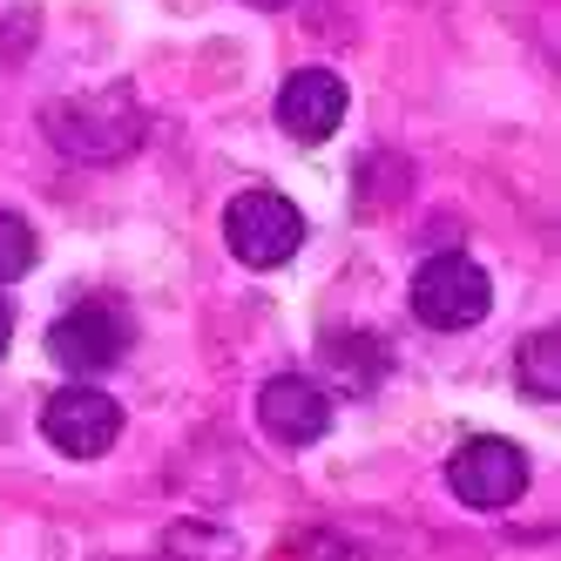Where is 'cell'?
<instances>
[{
  "label": "cell",
  "instance_id": "obj_1",
  "mask_svg": "<svg viewBox=\"0 0 561 561\" xmlns=\"http://www.w3.org/2000/svg\"><path fill=\"white\" fill-rule=\"evenodd\" d=\"M48 136L75 156V163H108V156H129L142 142V108L136 95L115 82L102 95H75L48 108Z\"/></svg>",
  "mask_w": 561,
  "mask_h": 561
},
{
  "label": "cell",
  "instance_id": "obj_2",
  "mask_svg": "<svg viewBox=\"0 0 561 561\" xmlns=\"http://www.w3.org/2000/svg\"><path fill=\"white\" fill-rule=\"evenodd\" d=\"M224 244L237 264L271 271V264H291L305 251V210L277 190H244L237 204L224 210Z\"/></svg>",
  "mask_w": 561,
  "mask_h": 561
},
{
  "label": "cell",
  "instance_id": "obj_3",
  "mask_svg": "<svg viewBox=\"0 0 561 561\" xmlns=\"http://www.w3.org/2000/svg\"><path fill=\"white\" fill-rule=\"evenodd\" d=\"M123 352H129V305H115V298H82L48 325V358L75 379L108 373Z\"/></svg>",
  "mask_w": 561,
  "mask_h": 561
},
{
  "label": "cell",
  "instance_id": "obj_4",
  "mask_svg": "<svg viewBox=\"0 0 561 561\" xmlns=\"http://www.w3.org/2000/svg\"><path fill=\"white\" fill-rule=\"evenodd\" d=\"M488 305H494V285L473 257H426L413 277V311L433 332H467L488 318Z\"/></svg>",
  "mask_w": 561,
  "mask_h": 561
},
{
  "label": "cell",
  "instance_id": "obj_5",
  "mask_svg": "<svg viewBox=\"0 0 561 561\" xmlns=\"http://www.w3.org/2000/svg\"><path fill=\"white\" fill-rule=\"evenodd\" d=\"M42 433L68 460H102L115 439H123V407H115L102 386H61L42 413Z\"/></svg>",
  "mask_w": 561,
  "mask_h": 561
},
{
  "label": "cell",
  "instance_id": "obj_6",
  "mask_svg": "<svg viewBox=\"0 0 561 561\" xmlns=\"http://www.w3.org/2000/svg\"><path fill=\"white\" fill-rule=\"evenodd\" d=\"M447 488L467 501V507H507L520 501V488H528V454L514 447V439H467V447L447 460Z\"/></svg>",
  "mask_w": 561,
  "mask_h": 561
},
{
  "label": "cell",
  "instance_id": "obj_7",
  "mask_svg": "<svg viewBox=\"0 0 561 561\" xmlns=\"http://www.w3.org/2000/svg\"><path fill=\"white\" fill-rule=\"evenodd\" d=\"M257 420H264V433L277 447H311V439H325V426H332V399L305 373H277L257 392Z\"/></svg>",
  "mask_w": 561,
  "mask_h": 561
},
{
  "label": "cell",
  "instance_id": "obj_8",
  "mask_svg": "<svg viewBox=\"0 0 561 561\" xmlns=\"http://www.w3.org/2000/svg\"><path fill=\"white\" fill-rule=\"evenodd\" d=\"M339 123H345V82L332 68H298L277 89V129L291 142H325Z\"/></svg>",
  "mask_w": 561,
  "mask_h": 561
},
{
  "label": "cell",
  "instance_id": "obj_9",
  "mask_svg": "<svg viewBox=\"0 0 561 561\" xmlns=\"http://www.w3.org/2000/svg\"><path fill=\"white\" fill-rule=\"evenodd\" d=\"M520 392L535 399H561V332H535L528 345H520Z\"/></svg>",
  "mask_w": 561,
  "mask_h": 561
},
{
  "label": "cell",
  "instance_id": "obj_10",
  "mask_svg": "<svg viewBox=\"0 0 561 561\" xmlns=\"http://www.w3.org/2000/svg\"><path fill=\"white\" fill-rule=\"evenodd\" d=\"M34 224L27 217H14V210H0V285H14V277H27L34 271Z\"/></svg>",
  "mask_w": 561,
  "mask_h": 561
},
{
  "label": "cell",
  "instance_id": "obj_11",
  "mask_svg": "<svg viewBox=\"0 0 561 561\" xmlns=\"http://www.w3.org/2000/svg\"><path fill=\"white\" fill-rule=\"evenodd\" d=\"M8 339H14V305H8V291H0V352H8Z\"/></svg>",
  "mask_w": 561,
  "mask_h": 561
},
{
  "label": "cell",
  "instance_id": "obj_12",
  "mask_svg": "<svg viewBox=\"0 0 561 561\" xmlns=\"http://www.w3.org/2000/svg\"><path fill=\"white\" fill-rule=\"evenodd\" d=\"M251 8H264V14H277V8H291V0H251Z\"/></svg>",
  "mask_w": 561,
  "mask_h": 561
}]
</instances>
